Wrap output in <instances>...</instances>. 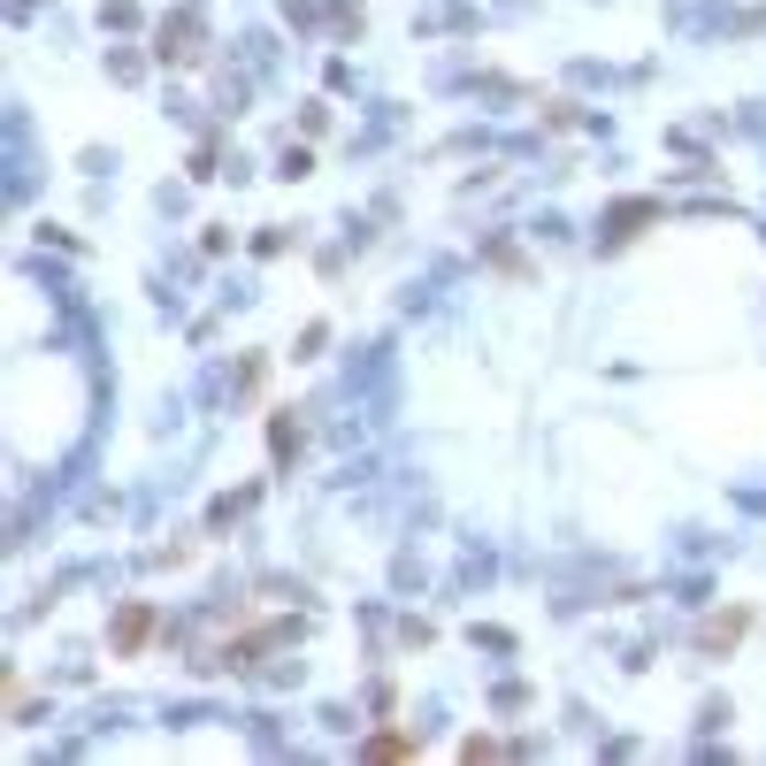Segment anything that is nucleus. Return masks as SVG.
Returning a JSON list of instances; mask_svg holds the SVG:
<instances>
[{
  "mask_svg": "<svg viewBox=\"0 0 766 766\" xmlns=\"http://www.w3.org/2000/svg\"><path fill=\"white\" fill-rule=\"evenodd\" d=\"M146 628H154V613H146V605H131V613L116 621V644H123V652H139V644H146Z\"/></svg>",
  "mask_w": 766,
  "mask_h": 766,
  "instance_id": "obj_1",
  "label": "nucleus"
},
{
  "mask_svg": "<svg viewBox=\"0 0 766 766\" xmlns=\"http://www.w3.org/2000/svg\"><path fill=\"white\" fill-rule=\"evenodd\" d=\"M361 759H414V736H369Z\"/></svg>",
  "mask_w": 766,
  "mask_h": 766,
  "instance_id": "obj_2",
  "label": "nucleus"
},
{
  "mask_svg": "<svg viewBox=\"0 0 766 766\" xmlns=\"http://www.w3.org/2000/svg\"><path fill=\"white\" fill-rule=\"evenodd\" d=\"M736 636H744V613H729V621H713V628H705V644H736Z\"/></svg>",
  "mask_w": 766,
  "mask_h": 766,
  "instance_id": "obj_3",
  "label": "nucleus"
}]
</instances>
